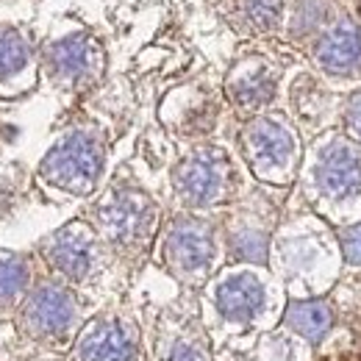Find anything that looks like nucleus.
I'll list each match as a JSON object with an SVG mask.
<instances>
[{
  "label": "nucleus",
  "instance_id": "obj_12",
  "mask_svg": "<svg viewBox=\"0 0 361 361\" xmlns=\"http://www.w3.org/2000/svg\"><path fill=\"white\" fill-rule=\"evenodd\" d=\"M231 97L242 106V109H256L270 103L275 94V78L264 64H245L242 70H236V75L228 84Z\"/></svg>",
  "mask_w": 361,
  "mask_h": 361
},
{
  "label": "nucleus",
  "instance_id": "obj_1",
  "mask_svg": "<svg viewBox=\"0 0 361 361\" xmlns=\"http://www.w3.org/2000/svg\"><path fill=\"white\" fill-rule=\"evenodd\" d=\"M103 153L100 145L87 134H73L59 142L42 161V176L67 192H90L100 176Z\"/></svg>",
  "mask_w": 361,
  "mask_h": 361
},
{
  "label": "nucleus",
  "instance_id": "obj_13",
  "mask_svg": "<svg viewBox=\"0 0 361 361\" xmlns=\"http://www.w3.org/2000/svg\"><path fill=\"white\" fill-rule=\"evenodd\" d=\"M361 56V37L353 28H336L325 34L317 45V61L331 73L350 70Z\"/></svg>",
  "mask_w": 361,
  "mask_h": 361
},
{
  "label": "nucleus",
  "instance_id": "obj_8",
  "mask_svg": "<svg viewBox=\"0 0 361 361\" xmlns=\"http://www.w3.org/2000/svg\"><path fill=\"white\" fill-rule=\"evenodd\" d=\"M92 256H94V242L84 226H70L59 231L47 245L50 264L73 281H78L90 272Z\"/></svg>",
  "mask_w": 361,
  "mask_h": 361
},
{
  "label": "nucleus",
  "instance_id": "obj_21",
  "mask_svg": "<svg viewBox=\"0 0 361 361\" xmlns=\"http://www.w3.org/2000/svg\"><path fill=\"white\" fill-rule=\"evenodd\" d=\"M167 361H200V356H197V353H195L189 345H176Z\"/></svg>",
  "mask_w": 361,
  "mask_h": 361
},
{
  "label": "nucleus",
  "instance_id": "obj_2",
  "mask_svg": "<svg viewBox=\"0 0 361 361\" xmlns=\"http://www.w3.org/2000/svg\"><path fill=\"white\" fill-rule=\"evenodd\" d=\"M97 220L103 233L117 245L142 242L156 226V206L134 189H117L100 209Z\"/></svg>",
  "mask_w": 361,
  "mask_h": 361
},
{
  "label": "nucleus",
  "instance_id": "obj_9",
  "mask_svg": "<svg viewBox=\"0 0 361 361\" xmlns=\"http://www.w3.org/2000/svg\"><path fill=\"white\" fill-rule=\"evenodd\" d=\"M317 180L331 197H348L361 189V159L342 145L328 147L319 159Z\"/></svg>",
  "mask_w": 361,
  "mask_h": 361
},
{
  "label": "nucleus",
  "instance_id": "obj_10",
  "mask_svg": "<svg viewBox=\"0 0 361 361\" xmlns=\"http://www.w3.org/2000/svg\"><path fill=\"white\" fill-rule=\"evenodd\" d=\"M81 361H131L136 353L134 336L120 322H100L81 339Z\"/></svg>",
  "mask_w": 361,
  "mask_h": 361
},
{
  "label": "nucleus",
  "instance_id": "obj_7",
  "mask_svg": "<svg viewBox=\"0 0 361 361\" xmlns=\"http://www.w3.org/2000/svg\"><path fill=\"white\" fill-rule=\"evenodd\" d=\"M75 317V300L61 286H42L25 306V322L37 334H61Z\"/></svg>",
  "mask_w": 361,
  "mask_h": 361
},
{
  "label": "nucleus",
  "instance_id": "obj_4",
  "mask_svg": "<svg viewBox=\"0 0 361 361\" xmlns=\"http://www.w3.org/2000/svg\"><path fill=\"white\" fill-rule=\"evenodd\" d=\"M242 147H245L247 161L259 173H272V170L286 167L295 150L289 131L278 126L275 120H253L242 131Z\"/></svg>",
  "mask_w": 361,
  "mask_h": 361
},
{
  "label": "nucleus",
  "instance_id": "obj_11",
  "mask_svg": "<svg viewBox=\"0 0 361 361\" xmlns=\"http://www.w3.org/2000/svg\"><path fill=\"white\" fill-rule=\"evenodd\" d=\"M217 306L228 319L245 322L264 306V286L253 275H233L217 289Z\"/></svg>",
  "mask_w": 361,
  "mask_h": 361
},
{
  "label": "nucleus",
  "instance_id": "obj_15",
  "mask_svg": "<svg viewBox=\"0 0 361 361\" xmlns=\"http://www.w3.org/2000/svg\"><path fill=\"white\" fill-rule=\"evenodd\" d=\"M236 11L247 31L264 34L278 23L281 0H236Z\"/></svg>",
  "mask_w": 361,
  "mask_h": 361
},
{
  "label": "nucleus",
  "instance_id": "obj_3",
  "mask_svg": "<svg viewBox=\"0 0 361 361\" xmlns=\"http://www.w3.org/2000/svg\"><path fill=\"white\" fill-rule=\"evenodd\" d=\"M228 176L231 167L220 150H197L186 161H180L176 170V186L186 203L206 206L226 192Z\"/></svg>",
  "mask_w": 361,
  "mask_h": 361
},
{
  "label": "nucleus",
  "instance_id": "obj_17",
  "mask_svg": "<svg viewBox=\"0 0 361 361\" xmlns=\"http://www.w3.org/2000/svg\"><path fill=\"white\" fill-rule=\"evenodd\" d=\"M28 283V267L20 256L0 253V306L11 303Z\"/></svg>",
  "mask_w": 361,
  "mask_h": 361
},
{
  "label": "nucleus",
  "instance_id": "obj_19",
  "mask_svg": "<svg viewBox=\"0 0 361 361\" xmlns=\"http://www.w3.org/2000/svg\"><path fill=\"white\" fill-rule=\"evenodd\" d=\"M342 250L350 264H361V226L342 231Z\"/></svg>",
  "mask_w": 361,
  "mask_h": 361
},
{
  "label": "nucleus",
  "instance_id": "obj_18",
  "mask_svg": "<svg viewBox=\"0 0 361 361\" xmlns=\"http://www.w3.org/2000/svg\"><path fill=\"white\" fill-rule=\"evenodd\" d=\"M233 253H236L239 259H247V262H264L267 242H264L262 233L247 231V233H242V236L233 239Z\"/></svg>",
  "mask_w": 361,
  "mask_h": 361
},
{
  "label": "nucleus",
  "instance_id": "obj_6",
  "mask_svg": "<svg viewBox=\"0 0 361 361\" xmlns=\"http://www.w3.org/2000/svg\"><path fill=\"white\" fill-rule=\"evenodd\" d=\"M214 256L212 231L197 220H180L167 236V259L178 270H203Z\"/></svg>",
  "mask_w": 361,
  "mask_h": 361
},
{
  "label": "nucleus",
  "instance_id": "obj_16",
  "mask_svg": "<svg viewBox=\"0 0 361 361\" xmlns=\"http://www.w3.org/2000/svg\"><path fill=\"white\" fill-rule=\"evenodd\" d=\"M28 56H31V53H28L25 39H23L17 31L3 28V31H0V81L17 75L20 70H25Z\"/></svg>",
  "mask_w": 361,
  "mask_h": 361
},
{
  "label": "nucleus",
  "instance_id": "obj_20",
  "mask_svg": "<svg viewBox=\"0 0 361 361\" xmlns=\"http://www.w3.org/2000/svg\"><path fill=\"white\" fill-rule=\"evenodd\" d=\"M348 128L350 134L361 139V92L348 103Z\"/></svg>",
  "mask_w": 361,
  "mask_h": 361
},
{
  "label": "nucleus",
  "instance_id": "obj_5",
  "mask_svg": "<svg viewBox=\"0 0 361 361\" xmlns=\"http://www.w3.org/2000/svg\"><path fill=\"white\" fill-rule=\"evenodd\" d=\"M45 61L59 81H81L100 64V47L90 34H73L47 47Z\"/></svg>",
  "mask_w": 361,
  "mask_h": 361
},
{
  "label": "nucleus",
  "instance_id": "obj_14",
  "mask_svg": "<svg viewBox=\"0 0 361 361\" xmlns=\"http://www.w3.org/2000/svg\"><path fill=\"white\" fill-rule=\"evenodd\" d=\"M286 322L303 334L309 342H319L325 336V331L334 322V312L328 303L322 300H303V303H292L286 312Z\"/></svg>",
  "mask_w": 361,
  "mask_h": 361
}]
</instances>
